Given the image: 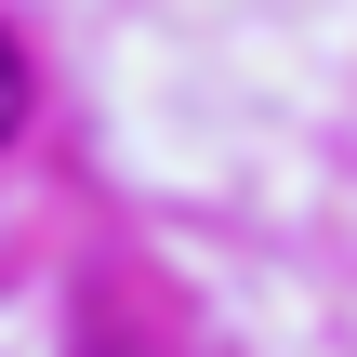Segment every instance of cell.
<instances>
[{"label":"cell","instance_id":"6da1fadb","mask_svg":"<svg viewBox=\"0 0 357 357\" xmlns=\"http://www.w3.org/2000/svg\"><path fill=\"white\" fill-rule=\"evenodd\" d=\"M26 132V53H13V26H0V146Z\"/></svg>","mask_w":357,"mask_h":357}]
</instances>
